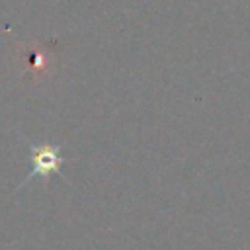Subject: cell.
Here are the masks:
<instances>
[{
  "mask_svg": "<svg viewBox=\"0 0 250 250\" xmlns=\"http://www.w3.org/2000/svg\"><path fill=\"white\" fill-rule=\"evenodd\" d=\"M25 146L29 148V160H31V170L29 174L20 182L18 189L23 188L27 182H31L33 178H43L49 180L53 174H59L61 166L66 162V158H62V148L61 145H55L51 141H43L39 145L23 141Z\"/></svg>",
  "mask_w": 250,
  "mask_h": 250,
  "instance_id": "obj_1",
  "label": "cell"
}]
</instances>
